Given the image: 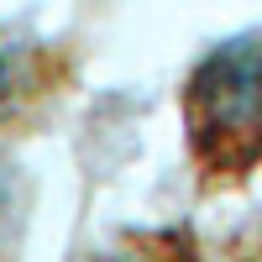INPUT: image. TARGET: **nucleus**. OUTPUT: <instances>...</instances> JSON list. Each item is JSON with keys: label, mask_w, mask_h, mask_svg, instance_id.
<instances>
[{"label": "nucleus", "mask_w": 262, "mask_h": 262, "mask_svg": "<svg viewBox=\"0 0 262 262\" xmlns=\"http://www.w3.org/2000/svg\"><path fill=\"white\" fill-rule=\"evenodd\" d=\"M184 126L210 179H247L262 163V37H231L200 58L184 90Z\"/></svg>", "instance_id": "obj_1"}, {"label": "nucleus", "mask_w": 262, "mask_h": 262, "mask_svg": "<svg viewBox=\"0 0 262 262\" xmlns=\"http://www.w3.org/2000/svg\"><path fill=\"white\" fill-rule=\"evenodd\" d=\"M6 79H11V53L0 48V90H6Z\"/></svg>", "instance_id": "obj_2"}]
</instances>
